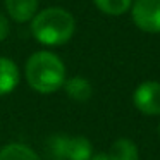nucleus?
Segmentation results:
<instances>
[{"label":"nucleus","instance_id":"14","mask_svg":"<svg viewBox=\"0 0 160 160\" xmlns=\"http://www.w3.org/2000/svg\"><path fill=\"white\" fill-rule=\"evenodd\" d=\"M158 134H160V126H158Z\"/></svg>","mask_w":160,"mask_h":160},{"label":"nucleus","instance_id":"10","mask_svg":"<svg viewBox=\"0 0 160 160\" xmlns=\"http://www.w3.org/2000/svg\"><path fill=\"white\" fill-rule=\"evenodd\" d=\"M0 160H42L40 155L24 143H9L0 150Z\"/></svg>","mask_w":160,"mask_h":160},{"label":"nucleus","instance_id":"12","mask_svg":"<svg viewBox=\"0 0 160 160\" xmlns=\"http://www.w3.org/2000/svg\"><path fill=\"white\" fill-rule=\"evenodd\" d=\"M9 33H11V22H9L7 16L0 12V42L7 40Z\"/></svg>","mask_w":160,"mask_h":160},{"label":"nucleus","instance_id":"6","mask_svg":"<svg viewBox=\"0 0 160 160\" xmlns=\"http://www.w3.org/2000/svg\"><path fill=\"white\" fill-rule=\"evenodd\" d=\"M40 11V0H5V12L14 22L24 24Z\"/></svg>","mask_w":160,"mask_h":160},{"label":"nucleus","instance_id":"8","mask_svg":"<svg viewBox=\"0 0 160 160\" xmlns=\"http://www.w3.org/2000/svg\"><path fill=\"white\" fill-rule=\"evenodd\" d=\"M64 90H66L67 97L74 102H88L93 95V86L91 83L83 76H72V78H67L66 83H64Z\"/></svg>","mask_w":160,"mask_h":160},{"label":"nucleus","instance_id":"9","mask_svg":"<svg viewBox=\"0 0 160 160\" xmlns=\"http://www.w3.org/2000/svg\"><path fill=\"white\" fill-rule=\"evenodd\" d=\"M110 160H139V150L136 143L129 138H119L112 143L108 150Z\"/></svg>","mask_w":160,"mask_h":160},{"label":"nucleus","instance_id":"4","mask_svg":"<svg viewBox=\"0 0 160 160\" xmlns=\"http://www.w3.org/2000/svg\"><path fill=\"white\" fill-rule=\"evenodd\" d=\"M131 19L143 33H160V0H132Z\"/></svg>","mask_w":160,"mask_h":160},{"label":"nucleus","instance_id":"7","mask_svg":"<svg viewBox=\"0 0 160 160\" xmlns=\"http://www.w3.org/2000/svg\"><path fill=\"white\" fill-rule=\"evenodd\" d=\"M21 72L18 64L9 57H0V97L12 93L18 88Z\"/></svg>","mask_w":160,"mask_h":160},{"label":"nucleus","instance_id":"5","mask_svg":"<svg viewBox=\"0 0 160 160\" xmlns=\"http://www.w3.org/2000/svg\"><path fill=\"white\" fill-rule=\"evenodd\" d=\"M132 105L143 115H160V81H143L132 91Z\"/></svg>","mask_w":160,"mask_h":160},{"label":"nucleus","instance_id":"3","mask_svg":"<svg viewBox=\"0 0 160 160\" xmlns=\"http://www.w3.org/2000/svg\"><path fill=\"white\" fill-rule=\"evenodd\" d=\"M47 148L52 160H90L93 157L91 141L84 136H52Z\"/></svg>","mask_w":160,"mask_h":160},{"label":"nucleus","instance_id":"1","mask_svg":"<svg viewBox=\"0 0 160 160\" xmlns=\"http://www.w3.org/2000/svg\"><path fill=\"white\" fill-rule=\"evenodd\" d=\"M24 78L28 86L36 93H55L64 86L67 79L66 64L57 53L50 50H38L26 60Z\"/></svg>","mask_w":160,"mask_h":160},{"label":"nucleus","instance_id":"2","mask_svg":"<svg viewBox=\"0 0 160 160\" xmlns=\"http://www.w3.org/2000/svg\"><path fill=\"white\" fill-rule=\"evenodd\" d=\"M76 31V19L64 7H47L31 19V35L45 47L66 45Z\"/></svg>","mask_w":160,"mask_h":160},{"label":"nucleus","instance_id":"11","mask_svg":"<svg viewBox=\"0 0 160 160\" xmlns=\"http://www.w3.org/2000/svg\"><path fill=\"white\" fill-rule=\"evenodd\" d=\"M93 4L102 14L119 18L128 11H131L132 0H93Z\"/></svg>","mask_w":160,"mask_h":160},{"label":"nucleus","instance_id":"13","mask_svg":"<svg viewBox=\"0 0 160 160\" xmlns=\"http://www.w3.org/2000/svg\"><path fill=\"white\" fill-rule=\"evenodd\" d=\"M90 160H110V157H108V153L100 152V153H93V157Z\"/></svg>","mask_w":160,"mask_h":160}]
</instances>
